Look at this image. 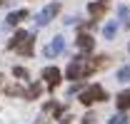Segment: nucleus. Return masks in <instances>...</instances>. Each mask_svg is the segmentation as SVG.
I'll return each instance as SVG.
<instances>
[{
  "mask_svg": "<svg viewBox=\"0 0 130 124\" xmlns=\"http://www.w3.org/2000/svg\"><path fill=\"white\" fill-rule=\"evenodd\" d=\"M5 3H8V0H0V5H5Z\"/></svg>",
  "mask_w": 130,
  "mask_h": 124,
  "instance_id": "nucleus-19",
  "label": "nucleus"
},
{
  "mask_svg": "<svg viewBox=\"0 0 130 124\" xmlns=\"http://www.w3.org/2000/svg\"><path fill=\"white\" fill-rule=\"evenodd\" d=\"M58 10H60V5H58V3L48 5L43 13H38V15H35V25H38V27H45V25L50 22V17H55V15H58Z\"/></svg>",
  "mask_w": 130,
  "mask_h": 124,
  "instance_id": "nucleus-3",
  "label": "nucleus"
},
{
  "mask_svg": "<svg viewBox=\"0 0 130 124\" xmlns=\"http://www.w3.org/2000/svg\"><path fill=\"white\" fill-rule=\"evenodd\" d=\"M32 42H35V35L20 30V32H15V37L10 40V47H13V50H18L20 55L30 57V55H32Z\"/></svg>",
  "mask_w": 130,
  "mask_h": 124,
  "instance_id": "nucleus-1",
  "label": "nucleus"
},
{
  "mask_svg": "<svg viewBox=\"0 0 130 124\" xmlns=\"http://www.w3.org/2000/svg\"><path fill=\"white\" fill-rule=\"evenodd\" d=\"M78 47H80L83 52H90V50L95 47V40H93L90 35H85V32H83V35H78Z\"/></svg>",
  "mask_w": 130,
  "mask_h": 124,
  "instance_id": "nucleus-7",
  "label": "nucleus"
},
{
  "mask_svg": "<svg viewBox=\"0 0 130 124\" xmlns=\"http://www.w3.org/2000/svg\"><path fill=\"white\" fill-rule=\"evenodd\" d=\"M88 13L95 17V20L103 17L105 13H108V0H95V3H90V5H88Z\"/></svg>",
  "mask_w": 130,
  "mask_h": 124,
  "instance_id": "nucleus-6",
  "label": "nucleus"
},
{
  "mask_svg": "<svg viewBox=\"0 0 130 124\" xmlns=\"http://www.w3.org/2000/svg\"><path fill=\"white\" fill-rule=\"evenodd\" d=\"M103 99H108V92H105L100 84H93V87H88V89L80 92V102L83 104H93V102H103Z\"/></svg>",
  "mask_w": 130,
  "mask_h": 124,
  "instance_id": "nucleus-2",
  "label": "nucleus"
},
{
  "mask_svg": "<svg viewBox=\"0 0 130 124\" xmlns=\"http://www.w3.org/2000/svg\"><path fill=\"white\" fill-rule=\"evenodd\" d=\"M128 79H130V65H125L118 70V82H128Z\"/></svg>",
  "mask_w": 130,
  "mask_h": 124,
  "instance_id": "nucleus-12",
  "label": "nucleus"
},
{
  "mask_svg": "<svg viewBox=\"0 0 130 124\" xmlns=\"http://www.w3.org/2000/svg\"><path fill=\"white\" fill-rule=\"evenodd\" d=\"M40 92H43V87H40V84H30V87H28V92H25V97H28V99H35V97H40Z\"/></svg>",
  "mask_w": 130,
  "mask_h": 124,
  "instance_id": "nucleus-11",
  "label": "nucleus"
},
{
  "mask_svg": "<svg viewBox=\"0 0 130 124\" xmlns=\"http://www.w3.org/2000/svg\"><path fill=\"white\" fill-rule=\"evenodd\" d=\"M118 15L123 17L125 22H130V8H128V5H120V8H118Z\"/></svg>",
  "mask_w": 130,
  "mask_h": 124,
  "instance_id": "nucleus-13",
  "label": "nucleus"
},
{
  "mask_svg": "<svg viewBox=\"0 0 130 124\" xmlns=\"http://www.w3.org/2000/svg\"><path fill=\"white\" fill-rule=\"evenodd\" d=\"M38 124H48V119H40V122H38Z\"/></svg>",
  "mask_w": 130,
  "mask_h": 124,
  "instance_id": "nucleus-18",
  "label": "nucleus"
},
{
  "mask_svg": "<svg viewBox=\"0 0 130 124\" xmlns=\"http://www.w3.org/2000/svg\"><path fill=\"white\" fill-rule=\"evenodd\" d=\"M43 79L55 89V87L60 84V70H58V67H45V70H43Z\"/></svg>",
  "mask_w": 130,
  "mask_h": 124,
  "instance_id": "nucleus-4",
  "label": "nucleus"
},
{
  "mask_svg": "<svg viewBox=\"0 0 130 124\" xmlns=\"http://www.w3.org/2000/svg\"><path fill=\"white\" fill-rule=\"evenodd\" d=\"M8 94H25L20 87H8Z\"/></svg>",
  "mask_w": 130,
  "mask_h": 124,
  "instance_id": "nucleus-17",
  "label": "nucleus"
},
{
  "mask_svg": "<svg viewBox=\"0 0 130 124\" xmlns=\"http://www.w3.org/2000/svg\"><path fill=\"white\" fill-rule=\"evenodd\" d=\"M63 50H65V40L63 37H53V42L45 47V57H58Z\"/></svg>",
  "mask_w": 130,
  "mask_h": 124,
  "instance_id": "nucleus-5",
  "label": "nucleus"
},
{
  "mask_svg": "<svg viewBox=\"0 0 130 124\" xmlns=\"http://www.w3.org/2000/svg\"><path fill=\"white\" fill-rule=\"evenodd\" d=\"M115 32H118V22H108V25H105V30H103V35H105L108 40H113Z\"/></svg>",
  "mask_w": 130,
  "mask_h": 124,
  "instance_id": "nucleus-10",
  "label": "nucleus"
},
{
  "mask_svg": "<svg viewBox=\"0 0 130 124\" xmlns=\"http://www.w3.org/2000/svg\"><path fill=\"white\" fill-rule=\"evenodd\" d=\"M83 124H95V114H85L83 117Z\"/></svg>",
  "mask_w": 130,
  "mask_h": 124,
  "instance_id": "nucleus-16",
  "label": "nucleus"
},
{
  "mask_svg": "<svg viewBox=\"0 0 130 124\" xmlns=\"http://www.w3.org/2000/svg\"><path fill=\"white\" fill-rule=\"evenodd\" d=\"M110 124H128V114H113Z\"/></svg>",
  "mask_w": 130,
  "mask_h": 124,
  "instance_id": "nucleus-14",
  "label": "nucleus"
},
{
  "mask_svg": "<svg viewBox=\"0 0 130 124\" xmlns=\"http://www.w3.org/2000/svg\"><path fill=\"white\" fill-rule=\"evenodd\" d=\"M28 17V10H18V13H10L8 15V25H18L20 20H25Z\"/></svg>",
  "mask_w": 130,
  "mask_h": 124,
  "instance_id": "nucleus-8",
  "label": "nucleus"
},
{
  "mask_svg": "<svg viewBox=\"0 0 130 124\" xmlns=\"http://www.w3.org/2000/svg\"><path fill=\"white\" fill-rule=\"evenodd\" d=\"M118 107L120 109H130V92L118 94Z\"/></svg>",
  "mask_w": 130,
  "mask_h": 124,
  "instance_id": "nucleus-9",
  "label": "nucleus"
},
{
  "mask_svg": "<svg viewBox=\"0 0 130 124\" xmlns=\"http://www.w3.org/2000/svg\"><path fill=\"white\" fill-rule=\"evenodd\" d=\"M13 75L20 77V79H25V77H28V70H25V67H15V70H13Z\"/></svg>",
  "mask_w": 130,
  "mask_h": 124,
  "instance_id": "nucleus-15",
  "label": "nucleus"
}]
</instances>
